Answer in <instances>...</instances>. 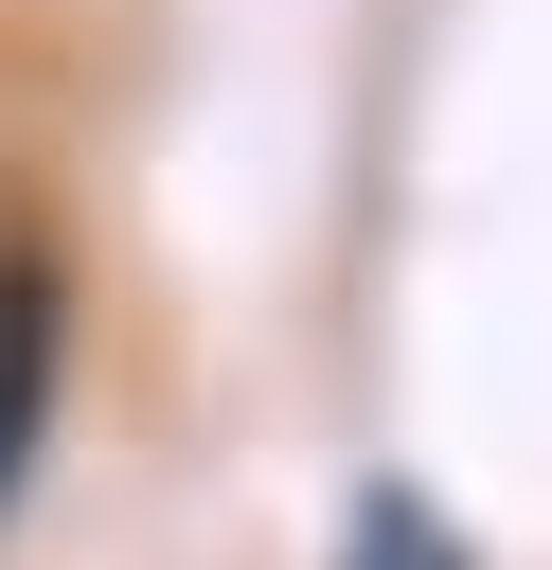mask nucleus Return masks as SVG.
Returning a JSON list of instances; mask_svg holds the SVG:
<instances>
[{"label":"nucleus","mask_w":552,"mask_h":570,"mask_svg":"<svg viewBox=\"0 0 552 570\" xmlns=\"http://www.w3.org/2000/svg\"><path fill=\"white\" fill-rule=\"evenodd\" d=\"M53 374H71V267L36 232H0V517H18L36 445H53Z\"/></svg>","instance_id":"1"},{"label":"nucleus","mask_w":552,"mask_h":570,"mask_svg":"<svg viewBox=\"0 0 552 570\" xmlns=\"http://www.w3.org/2000/svg\"><path fill=\"white\" fill-rule=\"evenodd\" d=\"M338 570H463V552H445L427 499H356V552H338Z\"/></svg>","instance_id":"2"}]
</instances>
